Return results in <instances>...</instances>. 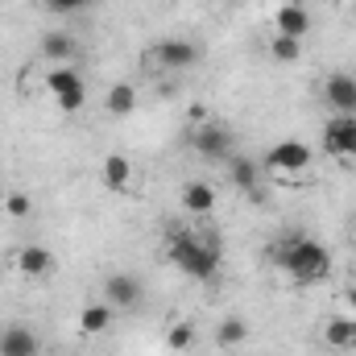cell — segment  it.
<instances>
[{
	"label": "cell",
	"mask_w": 356,
	"mask_h": 356,
	"mask_svg": "<svg viewBox=\"0 0 356 356\" xmlns=\"http://www.w3.org/2000/svg\"><path fill=\"white\" fill-rule=\"evenodd\" d=\"M273 261L290 273L294 286H319L332 273L327 245H319L311 236H282V241H273Z\"/></svg>",
	"instance_id": "obj_1"
},
{
	"label": "cell",
	"mask_w": 356,
	"mask_h": 356,
	"mask_svg": "<svg viewBox=\"0 0 356 356\" xmlns=\"http://www.w3.org/2000/svg\"><path fill=\"white\" fill-rule=\"evenodd\" d=\"M166 257H170V266H178L186 277L211 282L216 269H220V245H216V241H199V236L178 232V236H170V245H166Z\"/></svg>",
	"instance_id": "obj_2"
},
{
	"label": "cell",
	"mask_w": 356,
	"mask_h": 356,
	"mask_svg": "<svg viewBox=\"0 0 356 356\" xmlns=\"http://www.w3.org/2000/svg\"><path fill=\"white\" fill-rule=\"evenodd\" d=\"M311 162H315L311 145L298 141V137H286V141H277V145L266 154L261 170H269V175L282 178V182H294V178H302L307 170H311Z\"/></svg>",
	"instance_id": "obj_3"
},
{
	"label": "cell",
	"mask_w": 356,
	"mask_h": 356,
	"mask_svg": "<svg viewBox=\"0 0 356 356\" xmlns=\"http://www.w3.org/2000/svg\"><path fill=\"white\" fill-rule=\"evenodd\" d=\"M191 145H195V154L207 158V162H228L236 141H232V129H228V124H220V120H203V124H195Z\"/></svg>",
	"instance_id": "obj_4"
},
{
	"label": "cell",
	"mask_w": 356,
	"mask_h": 356,
	"mask_svg": "<svg viewBox=\"0 0 356 356\" xmlns=\"http://www.w3.org/2000/svg\"><path fill=\"white\" fill-rule=\"evenodd\" d=\"M323 154L336 162H356V116H332L323 129Z\"/></svg>",
	"instance_id": "obj_5"
},
{
	"label": "cell",
	"mask_w": 356,
	"mask_h": 356,
	"mask_svg": "<svg viewBox=\"0 0 356 356\" xmlns=\"http://www.w3.org/2000/svg\"><path fill=\"white\" fill-rule=\"evenodd\" d=\"M13 266H17L21 277H29V282H46V277H54L58 261H54V253L46 245H21L17 257H13Z\"/></svg>",
	"instance_id": "obj_6"
},
{
	"label": "cell",
	"mask_w": 356,
	"mask_h": 356,
	"mask_svg": "<svg viewBox=\"0 0 356 356\" xmlns=\"http://www.w3.org/2000/svg\"><path fill=\"white\" fill-rule=\"evenodd\" d=\"M154 63L166 67V71H191L199 63V46L186 42V38H162L154 46Z\"/></svg>",
	"instance_id": "obj_7"
},
{
	"label": "cell",
	"mask_w": 356,
	"mask_h": 356,
	"mask_svg": "<svg viewBox=\"0 0 356 356\" xmlns=\"http://www.w3.org/2000/svg\"><path fill=\"white\" fill-rule=\"evenodd\" d=\"M323 99L336 116H356V75L348 71H336L323 79Z\"/></svg>",
	"instance_id": "obj_8"
},
{
	"label": "cell",
	"mask_w": 356,
	"mask_h": 356,
	"mask_svg": "<svg viewBox=\"0 0 356 356\" xmlns=\"http://www.w3.org/2000/svg\"><path fill=\"white\" fill-rule=\"evenodd\" d=\"M273 33H286V38H307L311 33V13L302 8V0H290L282 8H273Z\"/></svg>",
	"instance_id": "obj_9"
},
{
	"label": "cell",
	"mask_w": 356,
	"mask_h": 356,
	"mask_svg": "<svg viewBox=\"0 0 356 356\" xmlns=\"http://www.w3.org/2000/svg\"><path fill=\"white\" fill-rule=\"evenodd\" d=\"M0 356H42V340L33 327L25 323H13L0 332Z\"/></svg>",
	"instance_id": "obj_10"
},
{
	"label": "cell",
	"mask_w": 356,
	"mask_h": 356,
	"mask_svg": "<svg viewBox=\"0 0 356 356\" xmlns=\"http://www.w3.org/2000/svg\"><path fill=\"white\" fill-rule=\"evenodd\" d=\"M178 203H182V211H191V216H211V211H216V186L203 182V178H191V182H182Z\"/></svg>",
	"instance_id": "obj_11"
},
{
	"label": "cell",
	"mask_w": 356,
	"mask_h": 356,
	"mask_svg": "<svg viewBox=\"0 0 356 356\" xmlns=\"http://www.w3.org/2000/svg\"><path fill=\"white\" fill-rule=\"evenodd\" d=\"M104 298H108L116 311H129V307L141 302V282H137L133 273H112V277H104Z\"/></svg>",
	"instance_id": "obj_12"
},
{
	"label": "cell",
	"mask_w": 356,
	"mask_h": 356,
	"mask_svg": "<svg viewBox=\"0 0 356 356\" xmlns=\"http://www.w3.org/2000/svg\"><path fill=\"white\" fill-rule=\"evenodd\" d=\"M112 319H116V307L108 298H95L79 311V332L83 336H104V332H112Z\"/></svg>",
	"instance_id": "obj_13"
},
{
	"label": "cell",
	"mask_w": 356,
	"mask_h": 356,
	"mask_svg": "<svg viewBox=\"0 0 356 356\" xmlns=\"http://www.w3.org/2000/svg\"><path fill=\"white\" fill-rule=\"evenodd\" d=\"M228 178H232V186L236 191H257L261 186V162L257 158H241V154H232L228 158Z\"/></svg>",
	"instance_id": "obj_14"
},
{
	"label": "cell",
	"mask_w": 356,
	"mask_h": 356,
	"mask_svg": "<svg viewBox=\"0 0 356 356\" xmlns=\"http://www.w3.org/2000/svg\"><path fill=\"white\" fill-rule=\"evenodd\" d=\"M323 344H327L332 353H348V348H356V319H344V315L327 319V323H323Z\"/></svg>",
	"instance_id": "obj_15"
},
{
	"label": "cell",
	"mask_w": 356,
	"mask_h": 356,
	"mask_svg": "<svg viewBox=\"0 0 356 356\" xmlns=\"http://www.w3.org/2000/svg\"><path fill=\"white\" fill-rule=\"evenodd\" d=\"M104 112L116 116V120L133 116V112H137V88H133V83H112L108 95H104Z\"/></svg>",
	"instance_id": "obj_16"
},
{
	"label": "cell",
	"mask_w": 356,
	"mask_h": 356,
	"mask_svg": "<svg viewBox=\"0 0 356 356\" xmlns=\"http://www.w3.org/2000/svg\"><path fill=\"white\" fill-rule=\"evenodd\" d=\"M99 178H104L108 191H129V182H133V166H129V158H124V154H108L104 166H99Z\"/></svg>",
	"instance_id": "obj_17"
},
{
	"label": "cell",
	"mask_w": 356,
	"mask_h": 356,
	"mask_svg": "<svg viewBox=\"0 0 356 356\" xmlns=\"http://www.w3.org/2000/svg\"><path fill=\"white\" fill-rule=\"evenodd\" d=\"M38 46H42V54H46V58H54V63H67V58L79 50V42H75L71 33H63V29L42 33V42H38Z\"/></svg>",
	"instance_id": "obj_18"
},
{
	"label": "cell",
	"mask_w": 356,
	"mask_h": 356,
	"mask_svg": "<svg viewBox=\"0 0 356 356\" xmlns=\"http://www.w3.org/2000/svg\"><path fill=\"white\" fill-rule=\"evenodd\" d=\"M245 340H249V323H245L241 315H228V319L216 327V348H224V353H228V348H241Z\"/></svg>",
	"instance_id": "obj_19"
},
{
	"label": "cell",
	"mask_w": 356,
	"mask_h": 356,
	"mask_svg": "<svg viewBox=\"0 0 356 356\" xmlns=\"http://www.w3.org/2000/svg\"><path fill=\"white\" fill-rule=\"evenodd\" d=\"M83 88V75H79V67H71V63H58L50 75H46V91L50 95H67V91Z\"/></svg>",
	"instance_id": "obj_20"
},
{
	"label": "cell",
	"mask_w": 356,
	"mask_h": 356,
	"mask_svg": "<svg viewBox=\"0 0 356 356\" xmlns=\"http://www.w3.org/2000/svg\"><path fill=\"white\" fill-rule=\"evenodd\" d=\"M269 54H273L277 63H298V58H302V42H298V38H286V33H273V38H269Z\"/></svg>",
	"instance_id": "obj_21"
},
{
	"label": "cell",
	"mask_w": 356,
	"mask_h": 356,
	"mask_svg": "<svg viewBox=\"0 0 356 356\" xmlns=\"http://www.w3.org/2000/svg\"><path fill=\"white\" fill-rule=\"evenodd\" d=\"M4 211H8L13 220H25V216H33V199H29L25 191H8V195H4Z\"/></svg>",
	"instance_id": "obj_22"
},
{
	"label": "cell",
	"mask_w": 356,
	"mask_h": 356,
	"mask_svg": "<svg viewBox=\"0 0 356 356\" xmlns=\"http://www.w3.org/2000/svg\"><path fill=\"white\" fill-rule=\"evenodd\" d=\"M191 344H195V327H191V323H175V327L166 332V348H170V353H186Z\"/></svg>",
	"instance_id": "obj_23"
},
{
	"label": "cell",
	"mask_w": 356,
	"mask_h": 356,
	"mask_svg": "<svg viewBox=\"0 0 356 356\" xmlns=\"http://www.w3.org/2000/svg\"><path fill=\"white\" fill-rule=\"evenodd\" d=\"M83 104H88V88H75V91H67V95H54V108H58L63 116L83 112Z\"/></svg>",
	"instance_id": "obj_24"
},
{
	"label": "cell",
	"mask_w": 356,
	"mask_h": 356,
	"mask_svg": "<svg viewBox=\"0 0 356 356\" xmlns=\"http://www.w3.org/2000/svg\"><path fill=\"white\" fill-rule=\"evenodd\" d=\"M46 8H54V13H83V8H91V0H46Z\"/></svg>",
	"instance_id": "obj_25"
},
{
	"label": "cell",
	"mask_w": 356,
	"mask_h": 356,
	"mask_svg": "<svg viewBox=\"0 0 356 356\" xmlns=\"http://www.w3.org/2000/svg\"><path fill=\"white\" fill-rule=\"evenodd\" d=\"M186 116H191L195 124H203V120H211V112H207L203 104H191V112H186Z\"/></svg>",
	"instance_id": "obj_26"
},
{
	"label": "cell",
	"mask_w": 356,
	"mask_h": 356,
	"mask_svg": "<svg viewBox=\"0 0 356 356\" xmlns=\"http://www.w3.org/2000/svg\"><path fill=\"white\" fill-rule=\"evenodd\" d=\"M344 302H348V311H356V286H348V290H344Z\"/></svg>",
	"instance_id": "obj_27"
},
{
	"label": "cell",
	"mask_w": 356,
	"mask_h": 356,
	"mask_svg": "<svg viewBox=\"0 0 356 356\" xmlns=\"http://www.w3.org/2000/svg\"><path fill=\"white\" fill-rule=\"evenodd\" d=\"M269 4H273V8H282V4H290V0H269Z\"/></svg>",
	"instance_id": "obj_28"
},
{
	"label": "cell",
	"mask_w": 356,
	"mask_h": 356,
	"mask_svg": "<svg viewBox=\"0 0 356 356\" xmlns=\"http://www.w3.org/2000/svg\"><path fill=\"white\" fill-rule=\"evenodd\" d=\"M4 195H8V191H4V182H0V203H4Z\"/></svg>",
	"instance_id": "obj_29"
},
{
	"label": "cell",
	"mask_w": 356,
	"mask_h": 356,
	"mask_svg": "<svg viewBox=\"0 0 356 356\" xmlns=\"http://www.w3.org/2000/svg\"><path fill=\"white\" fill-rule=\"evenodd\" d=\"M353 245H356V224H353Z\"/></svg>",
	"instance_id": "obj_30"
}]
</instances>
